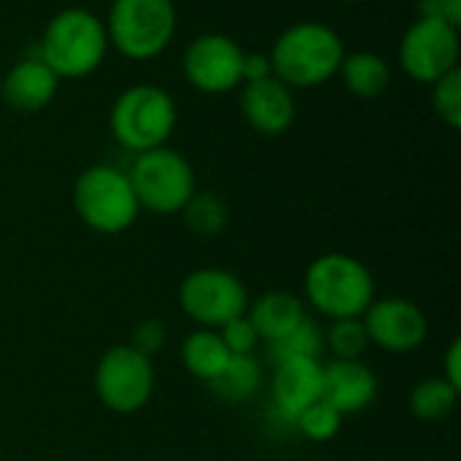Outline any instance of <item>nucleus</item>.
<instances>
[{
  "label": "nucleus",
  "mask_w": 461,
  "mask_h": 461,
  "mask_svg": "<svg viewBox=\"0 0 461 461\" xmlns=\"http://www.w3.org/2000/svg\"><path fill=\"white\" fill-rule=\"evenodd\" d=\"M273 76L292 86H319L330 81L346 57L340 35L321 22H300L284 30L267 54Z\"/></svg>",
  "instance_id": "obj_1"
},
{
  "label": "nucleus",
  "mask_w": 461,
  "mask_h": 461,
  "mask_svg": "<svg viewBox=\"0 0 461 461\" xmlns=\"http://www.w3.org/2000/svg\"><path fill=\"white\" fill-rule=\"evenodd\" d=\"M305 300L313 311L338 319H362L375 300L373 273L351 254H321L313 259L303 278Z\"/></svg>",
  "instance_id": "obj_2"
},
{
  "label": "nucleus",
  "mask_w": 461,
  "mask_h": 461,
  "mask_svg": "<svg viewBox=\"0 0 461 461\" xmlns=\"http://www.w3.org/2000/svg\"><path fill=\"white\" fill-rule=\"evenodd\" d=\"M108 51L105 24L86 8H65L46 24L38 57L59 78H81L100 68Z\"/></svg>",
  "instance_id": "obj_3"
},
{
  "label": "nucleus",
  "mask_w": 461,
  "mask_h": 461,
  "mask_svg": "<svg viewBox=\"0 0 461 461\" xmlns=\"http://www.w3.org/2000/svg\"><path fill=\"white\" fill-rule=\"evenodd\" d=\"M73 208L78 219L100 235L127 232L140 213L127 173L113 165H92L76 178Z\"/></svg>",
  "instance_id": "obj_4"
},
{
  "label": "nucleus",
  "mask_w": 461,
  "mask_h": 461,
  "mask_svg": "<svg viewBox=\"0 0 461 461\" xmlns=\"http://www.w3.org/2000/svg\"><path fill=\"white\" fill-rule=\"evenodd\" d=\"M178 122L173 97L154 84H135L124 89L111 108V132L113 138L140 154L167 143Z\"/></svg>",
  "instance_id": "obj_5"
},
{
  "label": "nucleus",
  "mask_w": 461,
  "mask_h": 461,
  "mask_svg": "<svg viewBox=\"0 0 461 461\" xmlns=\"http://www.w3.org/2000/svg\"><path fill=\"white\" fill-rule=\"evenodd\" d=\"M140 211L159 216L181 213L194 189V170L189 159L167 146L140 151L127 173Z\"/></svg>",
  "instance_id": "obj_6"
},
{
  "label": "nucleus",
  "mask_w": 461,
  "mask_h": 461,
  "mask_svg": "<svg viewBox=\"0 0 461 461\" xmlns=\"http://www.w3.org/2000/svg\"><path fill=\"white\" fill-rule=\"evenodd\" d=\"M105 32L124 57L151 59L176 35V5L173 0H113Z\"/></svg>",
  "instance_id": "obj_7"
},
{
  "label": "nucleus",
  "mask_w": 461,
  "mask_h": 461,
  "mask_svg": "<svg viewBox=\"0 0 461 461\" xmlns=\"http://www.w3.org/2000/svg\"><path fill=\"white\" fill-rule=\"evenodd\" d=\"M157 375L151 357H143L127 343L111 346L95 367V394L116 416L138 413L154 397Z\"/></svg>",
  "instance_id": "obj_8"
},
{
  "label": "nucleus",
  "mask_w": 461,
  "mask_h": 461,
  "mask_svg": "<svg viewBox=\"0 0 461 461\" xmlns=\"http://www.w3.org/2000/svg\"><path fill=\"white\" fill-rule=\"evenodd\" d=\"M181 311L205 330H219L249 311L246 284L224 267H197L178 289Z\"/></svg>",
  "instance_id": "obj_9"
},
{
  "label": "nucleus",
  "mask_w": 461,
  "mask_h": 461,
  "mask_svg": "<svg viewBox=\"0 0 461 461\" xmlns=\"http://www.w3.org/2000/svg\"><path fill=\"white\" fill-rule=\"evenodd\" d=\"M400 62L411 78L435 84L459 65V30L438 19H416L402 35Z\"/></svg>",
  "instance_id": "obj_10"
},
{
  "label": "nucleus",
  "mask_w": 461,
  "mask_h": 461,
  "mask_svg": "<svg viewBox=\"0 0 461 461\" xmlns=\"http://www.w3.org/2000/svg\"><path fill=\"white\" fill-rule=\"evenodd\" d=\"M243 49L221 32L197 35L184 54L189 84L205 95H224L243 84Z\"/></svg>",
  "instance_id": "obj_11"
},
{
  "label": "nucleus",
  "mask_w": 461,
  "mask_h": 461,
  "mask_svg": "<svg viewBox=\"0 0 461 461\" xmlns=\"http://www.w3.org/2000/svg\"><path fill=\"white\" fill-rule=\"evenodd\" d=\"M362 324L370 346H378L389 354H411L429 335V321L424 311L405 297L373 300L370 308L362 313Z\"/></svg>",
  "instance_id": "obj_12"
},
{
  "label": "nucleus",
  "mask_w": 461,
  "mask_h": 461,
  "mask_svg": "<svg viewBox=\"0 0 461 461\" xmlns=\"http://www.w3.org/2000/svg\"><path fill=\"white\" fill-rule=\"evenodd\" d=\"M324 392V365L321 359H286L276 365L270 394L276 411L294 421L308 405L321 400Z\"/></svg>",
  "instance_id": "obj_13"
},
{
  "label": "nucleus",
  "mask_w": 461,
  "mask_h": 461,
  "mask_svg": "<svg viewBox=\"0 0 461 461\" xmlns=\"http://www.w3.org/2000/svg\"><path fill=\"white\" fill-rule=\"evenodd\" d=\"M240 111L257 132L281 135L292 127L297 108H294L292 89L276 76H267L262 81L246 84L240 95Z\"/></svg>",
  "instance_id": "obj_14"
},
{
  "label": "nucleus",
  "mask_w": 461,
  "mask_h": 461,
  "mask_svg": "<svg viewBox=\"0 0 461 461\" xmlns=\"http://www.w3.org/2000/svg\"><path fill=\"white\" fill-rule=\"evenodd\" d=\"M321 397L343 416L370 408L378 397V378L362 359H332L324 365Z\"/></svg>",
  "instance_id": "obj_15"
},
{
  "label": "nucleus",
  "mask_w": 461,
  "mask_h": 461,
  "mask_svg": "<svg viewBox=\"0 0 461 461\" xmlns=\"http://www.w3.org/2000/svg\"><path fill=\"white\" fill-rule=\"evenodd\" d=\"M57 89H59V76L41 57L16 62L0 84V95L5 105L22 113H35L46 108L57 97Z\"/></svg>",
  "instance_id": "obj_16"
},
{
  "label": "nucleus",
  "mask_w": 461,
  "mask_h": 461,
  "mask_svg": "<svg viewBox=\"0 0 461 461\" xmlns=\"http://www.w3.org/2000/svg\"><path fill=\"white\" fill-rule=\"evenodd\" d=\"M249 321L254 324L257 335L262 343H276L281 338H286L292 330H297L308 313H305V303L292 294V292H284V289H273V292H265L259 294L249 311H246Z\"/></svg>",
  "instance_id": "obj_17"
},
{
  "label": "nucleus",
  "mask_w": 461,
  "mask_h": 461,
  "mask_svg": "<svg viewBox=\"0 0 461 461\" xmlns=\"http://www.w3.org/2000/svg\"><path fill=\"white\" fill-rule=\"evenodd\" d=\"M230 351L221 340V335L216 330H194L192 335H186L184 346H181V362L184 367L197 378V381H205L211 384L221 370L224 365L230 362Z\"/></svg>",
  "instance_id": "obj_18"
},
{
  "label": "nucleus",
  "mask_w": 461,
  "mask_h": 461,
  "mask_svg": "<svg viewBox=\"0 0 461 461\" xmlns=\"http://www.w3.org/2000/svg\"><path fill=\"white\" fill-rule=\"evenodd\" d=\"M343 84L348 92L359 95V97H378L389 89L392 84V68L381 54L373 51H354L346 54L340 62Z\"/></svg>",
  "instance_id": "obj_19"
},
{
  "label": "nucleus",
  "mask_w": 461,
  "mask_h": 461,
  "mask_svg": "<svg viewBox=\"0 0 461 461\" xmlns=\"http://www.w3.org/2000/svg\"><path fill=\"white\" fill-rule=\"evenodd\" d=\"M262 365L254 354L249 357H230L224 370L208 384L211 392L224 402H246L262 389Z\"/></svg>",
  "instance_id": "obj_20"
},
{
  "label": "nucleus",
  "mask_w": 461,
  "mask_h": 461,
  "mask_svg": "<svg viewBox=\"0 0 461 461\" xmlns=\"http://www.w3.org/2000/svg\"><path fill=\"white\" fill-rule=\"evenodd\" d=\"M456 400H459V389H454L446 378L435 375L411 389L408 411L413 419H419L424 424H440L454 413Z\"/></svg>",
  "instance_id": "obj_21"
},
{
  "label": "nucleus",
  "mask_w": 461,
  "mask_h": 461,
  "mask_svg": "<svg viewBox=\"0 0 461 461\" xmlns=\"http://www.w3.org/2000/svg\"><path fill=\"white\" fill-rule=\"evenodd\" d=\"M181 213H184L186 227L203 238H213V235L224 232L227 219H230L227 203L213 192H194Z\"/></svg>",
  "instance_id": "obj_22"
},
{
  "label": "nucleus",
  "mask_w": 461,
  "mask_h": 461,
  "mask_svg": "<svg viewBox=\"0 0 461 461\" xmlns=\"http://www.w3.org/2000/svg\"><path fill=\"white\" fill-rule=\"evenodd\" d=\"M324 330L308 316L297 330H292L286 338L270 343L273 362H286V359H321L324 354Z\"/></svg>",
  "instance_id": "obj_23"
},
{
  "label": "nucleus",
  "mask_w": 461,
  "mask_h": 461,
  "mask_svg": "<svg viewBox=\"0 0 461 461\" xmlns=\"http://www.w3.org/2000/svg\"><path fill=\"white\" fill-rule=\"evenodd\" d=\"M324 348L332 359H362L370 348L362 319H338L324 332Z\"/></svg>",
  "instance_id": "obj_24"
},
{
  "label": "nucleus",
  "mask_w": 461,
  "mask_h": 461,
  "mask_svg": "<svg viewBox=\"0 0 461 461\" xmlns=\"http://www.w3.org/2000/svg\"><path fill=\"white\" fill-rule=\"evenodd\" d=\"M297 432L305 438V440H313V443H330L340 427H343V413L338 408H332L324 397L316 400L313 405H308L294 421Z\"/></svg>",
  "instance_id": "obj_25"
},
{
  "label": "nucleus",
  "mask_w": 461,
  "mask_h": 461,
  "mask_svg": "<svg viewBox=\"0 0 461 461\" xmlns=\"http://www.w3.org/2000/svg\"><path fill=\"white\" fill-rule=\"evenodd\" d=\"M435 113L454 130L461 127V73L459 68L432 84Z\"/></svg>",
  "instance_id": "obj_26"
},
{
  "label": "nucleus",
  "mask_w": 461,
  "mask_h": 461,
  "mask_svg": "<svg viewBox=\"0 0 461 461\" xmlns=\"http://www.w3.org/2000/svg\"><path fill=\"white\" fill-rule=\"evenodd\" d=\"M216 332L221 335V340H224V346H227V351H230L232 357H249V354H254L257 346L262 343L259 335H257V330H254V324L249 321L246 313L238 316V319H232V321H227V324L219 327Z\"/></svg>",
  "instance_id": "obj_27"
},
{
  "label": "nucleus",
  "mask_w": 461,
  "mask_h": 461,
  "mask_svg": "<svg viewBox=\"0 0 461 461\" xmlns=\"http://www.w3.org/2000/svg\"><path fill=\"white\" fill-rule=\"evenodd\" d=\"M167 340V330L159 319H143L132 327V335L127 340V346H132L135 351H140L143 357H154L162 351Z\"/></svg>",
  "instance_id": "obj_28"
},
{
  "label": "nucleus",
  "mask_w": 461,
  "mask_h": 461,
  "mask_svg": "<svg viewBox=\"0 0 461 461\" xmlns=\"http://www.w3.org/2000/svg\"><path fill=\"white\" fill-rule=\"evenodd\" d=\"M424 19H438L459 30L461 24V0H419Z\"/></svg>",
  "instance_id": "obj_29"
},
{
  "label": "nucleus",
  "mask_w": 461,
  "mask_h": 461,
  "mask_svg": "<svg viewBox=\"0 0 461 461\" xmlns=\"http://www.w3.org/2000/svg\"><path fill=\"white\" fill-rule=\"evenodd\" d=\"M267 76H273L270 57L267 54H259V51H246L243 54V81L251 84V81H262Z\"/></svg>",
  "instance_id": "obj_30"
},
{
  "label": "nucleus",
  "mask_w": 461,
  "mask_h": 461,
  "mask_svg": "<svg viewBox=\"0 0 461 461\" xmlns=\"http://www.w3.org/2000/svg\"><path fill=\"white\" fill-rule=\"evenodd\" d=\"M440 378H446L454 389H459L461 392V343L459 340H454L451 346H448V351H446V362H443V375Z\"/></svg>",
  "instance_id": "obj_31"
},
{
  "label": "nucleus",
  "mask_w": 461,
  "mask_h": 461,
  "mask_svg": "<svg viewBox=\"0 0 461 461\" xmlns=\"http://www.w3.org/2000/svg\"><path fill=\"white\" fill-rule=\"evenodd\" d=\"M340 3H362V0H340Z\"/></svg>",
  "instance_id": "obj_32"
}]
</instances>
